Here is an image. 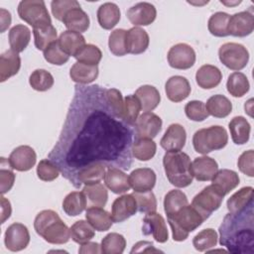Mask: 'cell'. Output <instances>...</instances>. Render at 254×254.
I'll list each match as a JSON object with an SVG mask.
<instances>
[{
  "label": "cell",
  "mask_w": 254,
  "mask_h": 254,
  "mask_svg": "<svg viewBox=\"0 0 254 254\" xmlns=\"http://www.w3.org/2000/svg\"><path fill=\"white\" fill-rule=\"evenodd\" d=\"M127 51L128 54H143L149 47L150 38L148 33L140 27H132L127 31Z\"/></svg>",
  "instance_id": "23"
},
{
  "label": "cell",
  "mask_w": 254,
  "mask_h": 254,
  "mask_svg": "<svg viewBox=\"0 0 254 254\" xmlns=\"http://www.w3.org/2000/svg\"><path fill=\"white\" fill-rule=\"evenodd\" d=\"M170 66L177 69L190 68L195 63V52L188 44L179 43L173 46L167 55Z\"/></svg>",
  "instance_id": "10"
},
{
  "label": "cell",
  "mask_w": 254,
  "mask_h": 254,
  "mask_svg": "<svg viewBox=\"0 0 254 254\" xmlns=\"http://www.w3.org/2000/svg\"><path fill=\"white\" fill-rule=\"evenodd\" d=\"M127 31L124 29H115L108 38V47L110 52L117 57H122L128 54L127 51Z\"/></svg>",
  "instance_id": "47"
},
{
  "label": "cell",
  "mask_w": 254,
  "mask_h": 254,
  "mask_svg": "<svg viewBox=\"0 0 254 254\" xmlns=\"http://www.w3.org/2000/svg\"><path fill=\"white\" fill-rule=\"evenodd\" d=\"M141 103L135 94H129L124 98V113L123 120L133 126L135 125L139 113L141 111Z\"/></svg>",
  "instance_id": "50"
},
{
  "label": "cell",
  "mask_w": 254,
  "mask_h": 254,
  "mask_svg": "<svg viewBox=\"0 0 254 254\" xmlns=\"http://www.w3.org/2000/svg\"><path fill=\"white\" fill-rule=\"evenodd\" d=\"M54 76L46 69H35L29 77L31 87L37 91H47L54 85Z\"/></svg>",
  "instance_id": "48"
},
{
  "label": "cell",
  "mask_w": 254,
  "mask_h": 254,
  "mask_svg": "<svg viewBox=\"0 0 254 254\" xmlns=\"http://www.w3.org/2000/svg\"><path fill=\"white\" fill-rule=\"evenodd\" d=\"M85 218L97 231H107L113 224L111 214L102 207H87Z\"/></svg>",
  "instance_id": "33"
},
{
  "label": "cell",
  "mask_w": 254,
  "mask_h": 254,
  "mask_svg": "<svg viewBox=\"0 0 254 254\" xmlns=\"http://www.w3.org/2000/svg\"><path fill=\"white\" fill-rule=\"evenodd\" d=\"M165 91L167 97L173 102H181L190 94L191 87L189 80L182 75L171 76L166 84Z\"/></svg>",
  "instance_id": "20"
},
{
  "label": "cell",
  "mask_w": 254,
  "mask_h": 254,
  "mask_svg": "<svg viewBox=\"0 0 254 254\" xmlns=\"http://www.w3.org/2000/svg\"><path fill=\"white\" fill-rule=\"evenodd\" d=\"M0 202H1V223H4L10 217L12 208H11L10 201L3 194H1Z\"/></svg>",
  "instance_id": "61"
},
{
  "label": "cell",
  "mask_w": 254,
  "mask_h": 254,
  "mask_svg": "<svg viewBox=\"0 0 254 254\" xmlns=\"http://www.w3.org/2000/svg\"><path fill=\"white\" fill-rule=\"evenodd\" d=\"M126 16L134 27L148 26L155 21L157 10L149 2H139L127 10Z\"/></svg>",
  "instance_id": "15"
},
{
  "label": "cell",
  "mask_w": 254,
  "mask_h": 254,
  "mask_svg": "<svg viewBox=\"0 0 254 254\" xmlns=\"http://www.w3.org/2000/svg\"><path fill=\"white\" fill-rule=\"evenodd\" d=\"M253 159H254V151L248 150L243 152L237 161V166L239 171L250 178L254 177Z\"/></svg>",
  "instance_id": "59"
},
{
  "label": "cell",
  "mask_w": 254,
  "mask_h": 254,
  "mask_svg": "<svg viewBox=\"0 0 254 254\" xmlns=\"http://www.w3.org/2000/svg\"><path fill=\"white\" fill-rule=\"evenodd\" d=\"M157 151V145L152 139L148 138H135L132 143L131 153L132 156L139 161L151 160Z\"/></svg>",
  "instance_id": "39"
},
{
  "label": "cell",
  "mask_w": 254,
  "mask_h": 254,
  "mask_svg": "<svg viewBox=\"0 0 254 254\" xmlns=\"http://www.w3.org/2000/svg\"><path fill=\"white\" fill-rule=\"evenodd\" d=\"M103 179L105 186L116 194L125 193L131 188L129 177L116 167H109L106 170Z\"/></svg>",
  "instance_id": "21"
},
{
  "label": "cell",
  "mask_w": 254,
  "mask_h": 254,
  "mask_svg": "<svg viewBox=\"0 0 254 254\" xmlns=\"http://www.w3.org/2000/svg\"><path fill=\"white\" fill-rule=\"evenodd\" d=\"M35 47L40 51H45L50 45L57 42L58 33L57 29L53 25H49L43 28L33 29Z\"/></svg>",
  "instance_id": "42"
},
{
  "label": "cell",
  "mask_w": 254,
  "mask_h": 254,
  "mask_svg": "<svg viewBox=\"0 0 254 254\" xmlns=\"http://www.w3.org/2000/svg\"><path fill=\"white\" fill-rule=\"evenodd\" d=\"M253 202L236 213L228 212L219 226V243L232 253L254 252Z\"/></svg>",
  "instance_id": "2"
},
{
  "label": "cell",
  "mask_w": 254,
  "mask_h": 254,
  "mask_svg": "<svg viewBox=\"0 0 254 254\" xmlns=\"http://www.w3.org/2000/svg\"><path fill=\"white\" fill-rule=\"evenodd\" d=\"M98 66L92 64H86L80 62H76L70 67L69 76L72 81L78 84H88L93 82L98 76Z\"/></svg>",
  "instance_id": "28"
},
{
  "label": "cell",
  "mask_w": 254,
  "mask_h": 254,
  "mask_svg": "<svg viewBox=\"0 0 254 254\" xmlns=\"http://www.w3.org/2000/svg\"><path fill=\"white\" fill-rule=\"evenodd\" d=\"M228 142V135L224 127L210 126L197 130L192 137V145L195 152L206 155L214 150L223 149Z\"/></svg>",
  "instance_id": "6"
},
{
  "label": "cell",
  "mask_w": 254,
  "mask_h": 254,
  "mask_svg": "<svg viewBox=\"0 0 254 254\" xmlns=\"http://www.w3.org/2000/svg\"><path fill=\"white\" fill-rule=\"evenodd\" d=\"M44 58L48 63L56 65H63L69 59V57L61 49L58 41L50 45L44 51Z\"/></svg>",
  "instance_id": "56"
},
{
  "label": "cell",
  "mask_w": 254,
  "mask_h": 254,
  "mask_svg": "<svg viewBox=\"0 0 254 254\" xmlns=\"http://www.w3.org/2000/svg\"><path fill=\"white\" fill-rule=\"evenodd\" d=\"M217 171V162L207 156L197 157L191 163V172L193 178H195L199 182L211 181Z\"/></svg>",
  "instance_id": "22"
},
{
  "label": "cell",
  "mask_w": 254,
  "mask_h": 254,
  "mask_svg": "<svg viewBox=\"0 0 254 254\" xmlns=\"http://www.w3.org/2000/svg\"><path fill=\"white\" fill-rule=\"evenodd\" d=\"M229 14L225 12H216L210 16L207 23L208 31L211 35L215 37H227L228 33V23Z\"/></svg>",
  "instance_id": "44"
},
{
  "label": "cell",
  "mask_w": 254,
  "mask_h": 254,
  "mask_svg": "<svg viewBox=\"0 0 254 254\" xmlns=\"http://www.w3.org/2000/svg\"><path fill=\"white\" fill-rule=\"evenodd\" d=\"M163 121L162 119L155 113L151 111L144 112L141 114L136 123V136L135 138H155L162 129Z\"/></svg>",
  "instance_id": "13"
},
{
  "label": "cell",
  "mask_w": 254,
  "mask_h": 254,
  "mask_svg": "<svg viewBox=\"0 0 254 254\" xmlns=\"http://www.w3.org/2000/svg\"><path fill=\"white\" fill-rule=\"evenodd\" d=\"M63 23L68 31H73L81 34L87 31L90 21L88 15L80 7H77L71 9L65 14Z\"/></svg>",
  "instance_id": "29"
},
{
  "label": "cell",
  "mask_w": 254,
  "mask_h": 254,
  "mask_svg": "<svg viewBox=\"0 0 254 254\" xmlns=\"http://www.w3.org/2000/svg\"><path fill=\"white\" fill-rule=\"evenodd\" d=\"M188 203L189 200L184 191L180 190H172L167 192L164 197V210L168 216Z\"/></svg>",
  "instance_id": "46"
},
{
  "label": "cell",
  "mask_w": 254,
  "mask_h": 254,
  "mask_svg": "<svg viewBox=\"0 0 254 254\" xmlns=\"http://www.w3.org/2000/svg\"><path fill=\"white\" fill-rule=\"evenodd\" d=\"M95 235L94 228L85 220H77L70 227V237L77 244L90 241Z\"/></svg>",
  "instance_id": "45"
},
{
  "label": "cell",
  "mask_w": 254,
  "mask_h": 254,
  "mask_svg": "<svg viewBox=\"0 0 254 254\" xmlns=\"http://www.w3.org/2000/svg\"><path fill=\"white\" fill-rule=\"evenodd\" d=\"M74 58L77 60V62L86 64L98 65L102 59V53L97 46L92 44H85L74 56Z\"/></svg>",
  "instance_id": "51"
},
{
  "label": "cell",
  "mask_w": 254,
  "mask_h": 254,
  "mask_svg": "<svg viewBox=\"0 0 254 254\" xmlns=\"http://www.w3.org/2000/svg\"><path fill=\"white\" fill-rule=\"evenodd\" d=\"M58 43L68 57H74L85 45V39L80 33L67 30L60 35Z\"/></svg>",
  "instance_id": "30"
},
{
  "label": "cell",
  "mask_w": 254,
  "mask_h": 254,
  "mask_svg": "<svg viewBox=\"0 0 254 254\" xmlns=\"http://www.w3.org/2000/svg\"><path fill=\"white\" fill-rule=\"evenodd\" d=\"M142 233L146 236L152 235L159 243H165L169 239V232L164 217L156 212H148L143 218Z\"/></svg>",
  "instance_id": "11"
},
{
  "label": "cell",
  "mask_w": 254,
  "mask_h": 254,
  "mask_svg": "<svg viewBox=\"0 0 254 254\" xmlns=\"http://www.w3.org/2000/svg\"><path fill=\"white\" fill-rule=\"evenodd\" d=\"M105 167L106 166L102 163H95L79 171L76 177L75 188H79L81 184L91 185L100 183L106 172Z\"/></svg>",
  "instance_id": "35"
},
{
  "label": "cell",
  "mask_w": 254,
  "mask_h": 254,
  "mask_svg": "<svg viewBox=\"0 0 254 254\" xmlns=\"http://www.w3.org/2000/svg\"><path fill=\"white\" fill-rule=\"evenodd\" d=\"M163 165L168 181L177 188L189 187L193 180L191 162L188 154L182 151H167Z\"/></svg>",
  "instance_id": "4"
},
{
  "label": "cell",
  "mask_w": 254,
  "mask_h": 254,
  "mask_svg": "<svg viewBox=\"0 0 254 254\" xmlns=\"http://www.w3.org/2000/svg\"><path fill=\"white\" fill-rule=\"evenodd\" d=\"M137 202V208L140 212L148 213L157 210V199L152 190L143 192H133Z\"/></svg>",
  "instance_id": "53"
},
{
  "label": "cell",
  "mask_w": 254,
  "mask_h": 254,
  "mask_svg": "<svg viewBox=\"0 0 254 254\" xmlns=\"http://www.w3.org/2000/svg\"><path fill=\"white\" fill-rule=\"evenodd\" d=\"M81 191L85 196L86 206L88 207H103L107 202L108 192L101 183L84 185Z\"/></svg>",
  "instance_id": "31"
},
{
  "label": "cell",
  "mask_w": 254,
  "mask_h": 254,
  "mask_svg": "<svg viewBox=\"0 0 254 254\" xmlns=\"http://www.w3.org/2000/svg\"><path fill=\"white\" fill-rule=\"evenodd\" d=\"M131 253H158L163 252L159 249H156L152 242L149 241H139L133 245V248L130 251Z\"/></svg>",
  "instance_id": "60"
},
{
  "label": "cell",
  "mask_w": 254,
  "mask_h": 254,
  "mask_svg": "<svg viewBox=\"0 0 254 254\" xmlns=\"http://www.w3.org/2000/svg\"><path fill=\"white\" fill-rule=\"evenodd\" d=\"M135 95L139 99L141 107L145 112L154 110L161 101V95L159 90L155 86L149 84L140 86L136 90Z\"/></svg>",
  "instance_id": "36"
},
{
  "label": "cell",
  "mask_w": 254,
  "mask_h": 254,
  "mask_svg": "<svg viewBox=\"0 0 254 254\" xmlns=\"http://www.w3.org/2000/svg\"><path fill=\"white\" fill-rule=\"evenodd\" d=\"M96 15L98 24L104 30H111L114 28L121 18L119 7L112 2H106L100 5Z\"/></svg>",
  "instance_id": "27"
},
{
  "label": "cell",
  "mask_w": 254,
  "mask_h": 254,
  "mask_svg": "<svg viewBox=\"0 0 254 254\" xmlns=\"http://www.w3.org/2000/svg\"><path fill=\"white\" fill-rule=\"evenodd\" d=\"M8 39L11 50L16 53H21L28 47L30 43L31 31L25 25H15L9 31Z\"/></svg>",
  "instance_id": "34"
},
{
  "label": "cell",
  "mask_w": 254,
  "mask_h": 254,
  "mask_svg": "<svg viewBox=\"0 0 254 254\" xmlns=\"http://www.w3.org/2000/svg\"><path fill=\"white\" fill-rule=\"evenodd\" d=\"M4 243L8 250L17 252L25 249L30 243V233L26 225L15 222L6 229Z\"/></svg>",
  "instance_id": "12"
},
{
  "label": "cell",
  "mask_w": 254,
  "mask_h": 254,
  "mask_svg": "<svg viewBox=\"0 0 254 254\" xmlns=\"http://www.w3.org/2000/svg\"><path fill=\"white\" fill-rule=\"evenodd\" d=\"M253 188L244 187L233 193L226 202L227 209L230 213H236L247 207L253 202Z\"/></svg>",
  "instance_id": "37"
},
{
  "label": "cell",
  "mask_w": 254,
  "mask_h": 254,
  "mask_svg": "<svg viewBox=\"0 0 254 254\" xmlns=\"http://www.w3.org/2000/svg\"><path fill=\"white\" fill-rule=\"evenodd\" d=\"M36 161V152L28 145H22L15 148L8 158V162L12 169L19 172H27L31 170L35 166Z\"/></svg>",
  "instance_id": "14"
},
{
  "label": "cell",
  "mask_w": 254,
  "mask_h": 254,
  "mask_svg": "<svg viewBox=\"0 0 254 254\" xmlns=\"http://www.w3.org/2000/svg\"><path fill=\"white\" fill-rule=\"evenodd\" d=\"M77 7H80V5L76 0H54L51 3L53 16L62 22L68 11Z\"/></svg>",
  "instance_id": "58"
},
{
  "label": "cell",
  "mask_w": 254,
  "mask_h": 254,
  "mask_svg": "<svg viewBox=\"0 0 254 254\" xmlns=\"http://www.w3.org/2000/svg\"><path fill=\"white\" fill-rule=\"evenodd\" d=\"M34 228L38 235L51 244H64L70 238V228L52 209H45L37 214Z\"/></svg>",
  "instance_id": "3"
},
{
  "label": "cell",
  "mask_w": 254,
  "mask_h": 254,
  "mask_svg": "<svg viewBox=\"0 0 254 254\" xmlns=\"http://www.w3.org/2000/svg\"><path fill=\"white\" fill-rule=\"evenodd\" d=\"M156 174L150 168H138L131 172L129 183L134 192L152 190L156 185Z\"/></svg>",
  "instance_id": "19"
},
{
  "label": "cell",
  "mask_w": 254,
  "mask_h": 254,
  "mask_svg": "<svg viewBox=\"0 0 254 254\" xmlns=\"http://www.w3.org/2000/svg\"><path fill=\"white\" fill-rule=\"evenodd\" d=\"M187 141V132L184 126L178 123L171 124L160 141V145L166 151H181Z\"/></svg>",
  "instance_id": "18"
},
{
  "label": "cell",
  "mask_w": 254,
  "mask_h": 254,
  "mask_svg": "<svg viewBox=\"0 0 254 254\" xmlns=\"http://www.w3.org/2000/svg\"><path fill=\"white\" fill-rule=\"evenodd\" d=\"M105 98L114 114L123 119L124 99L122 93L116 88H108L105 90Z\"/></svg>",
  "instance_id": "57"
},
{
  "label": "cell",
  "mask_w": 254,
  "mask_h": 254,
  "mask_svg": "<svg viewBox=\"0 0 254 254\" xmlns=\"http://www.w3.org/2000/svg\"><path fill=\"white\" fill-rule=\"evenodd\" d=\"M185 113L190 120L196 122L203 121L209 116L205 104L199 100L189 101L185 106Z\"/></svg>",
  "instance_id": "55"
},
{
  "label": "cell",
  "mask_w": 254,
  "mask_h": 254,
  "mask_svg": "<svg viewBox=\"0 0 254 254\" xmlns=\"http://www.w3.org/2000/svg\"><path fill=\"white\" fill-rule=\"evenodd\" d=\"M11 14L9 11L5 10L4 8L0 9V23H1V33H4L6 31V29H8V27L11 24Z\"/></svg>",
  "instance_id": "63"
},
{
  "label": "cell",
  "mask_w": 254,
  "mask_h": 254,
  "mask_svg": "<svg viewBox=\"0 0 254 254\" xmlns=\"http://www.w3.org/2000/svg\"><path fill=\"white\" fill-rule=\"evenodd\" d=\"M219 61L232 70H241L249 61L248 50L238 43H225L218 50Z\"/></svg>",
  "instance_id": "8"
},
{
  "label": "cell",
  "mask_w": 254,
  "mask_h": 254,
  "mask_svg": "<svg viewBox=\"0 0 254 254\" xmlns=\"http://www.w3.org/2000/svg\"><path fill=\"white\" fill-rule=\"evenodd\" d=\"M172 229L174 241H185L189 234L194 231L205 220L202 215L191 205L186 204L175 213L167 216Z\"/></svg>",
  "instance_id": "5"
},
{
  "label": "cell",
  "mask_w": 254,
  "mask_h": 254,
  "mask_svg": "<svg viewBox=\"0 0 254 254\" xmlns=\"http://www.w3.org/2000/svg\"><path fill=\"white\" fill-rule=\"evenodd\" d=\"M217 233L212 228H206L199 231L192 239V245L199 252L207 251L217 244Z\"/></svg>",
  "instance_id": "49"
},
{
  "label": "cell",
  "mask_w": 254,
  "mask_h": 254,
  "mask_svg": "<svg viewBox=\"0 0 254 254\" xmlns=\"http://www.w3.org/2000/svg\"><path fill=\"white\" fill-rule=\"evenodd\" d=\"M212 184L222 195H226L234 190L240 183L239 176L236 172L228 169H221L216 172L212 178Z\"/></svg>",
  "instance_id": "26"
},
{
  "label": "cell",
  "mask_w": 254,
  "mask_h": 254,
  "mask_svg": "<svg viewBox=\"0 0 254 254\" xmlns=\"http://www.w3.org/2000/svg\"><path fill=\"white\" fill-rule=\"evenodd\" d=\"M21 67V58L18 53L7 50L0 56V81L4 82L18 73Z\"/></svg>",
  "instance_id": "25"
},
{
  "label": "cell",
  "mask_w": 254,
  "mask_h": 254,
  "mask_svg": "<svg viewBox=\"0 0 254 254\" xmlns=\"http://www.w3.org/2000/svg\"><path fill=\"white\" fill-rule=\"evenodd\" d=\"M19 17L31 25L33 29L52 25V19L43 0H23L19 3Z\"/></svg>",
  "instance_id": "7"
},
{
  "label": "cell",
  "mask_w": 254,
  "mask_h": 254,
  "mask_svg": "<svg viewBox=\"0 0 254 254\" xmlns=\"http://www.w3.org/2000/svg\"><path fill=\"white\" fill-rule=\"evenodd\" d=\"M0 183L1 194L8 192L15 183V174L13 173L8 160L4 157L1 158L0 162Z\"/></svg>",
  "instance_id": "52"
},
{
  "label": "cell",
  "mask_w": 254,
  "mask_h": 254,
  "mask_svg": "<svg viewBox=\"0 0 254 254\" xmlns=\"http://www.w3.org/2000/svg\"><path fill=\"white\" fill-rule=\"evenodd\" d=\"M205 107L208 114L216 118H224L232 111V103L222 94H215L209 97L206 101Z\"/></svg>",
  "instance_id": "38"
},
{
  "label": "cell",
  "mask_w": 254,
  "mask_h": 254,
  "mask_svg": "<svg viewBox=\"0 0 254 254\" xmlns=\"http://www.w3.org/2000/svg\"><path fill=\"white\" fill-rule=\"evenodd\" d=\"M105 90L99 85L75 86L59 140L49 154L74 187L78 172L89 165L114 164L128 170L132 164V126L114 114Z\"/></svg>",
  "instance_id": "1"
},
{
  "label": "cell",
  "mask_w": 254,
  "mask_h": 254,
  "mask_svg": "<svg viewBox=\"0 0 254 254\" xmlns=\"http://www.w3.org/2000/svg\"><path fill=\"white\" fill-rule=\"evenodd\" d=\"M100 245L96 242H86L81 244L80 248L78 249V253L86 254V253H100Z\"/></svg>",
  "instance_id": "62"
},
{
  "label": "cell",
  "mask_w": 254,
  "mask_h": 254,
  "mask_svg": "<svg viewBox=\"0 0 254 254\" xmlns=\"http://www.w3.org/2000/svg\"><path fill=\"white\" fill-rule=\"evenodd\" d=\"M137 202L133 193L123 194L117 197L111 206V217L113 222H123L137 212Z\"/></svg>",
  "instance_id": "16"
},
{
  "label": "cell",
  "mask_w": 254,
  "mask_h": 254,
  "mask_svg": "<svg viewBox=\"0 0 254 254\" xmlns=\"http://www.w3.org/2000/svg\"><path fill=\"white\" fill-rule=\"evenodd\" d=\"M228 128L230 131L231 139L233 143H235L236 145H243L249 141L251 125L249 124L245 117H233L228 124Z\"/></svg>",
  "instance_id": "32"
},
{
  "label": "cell",
  "mask_w": 254,
  "mask_h": 254,
  "mask_svg": "<svg viewBox=\"0 0 254 254\" xmlns=\"http://www.w3.org/2000/svg\"><path fill=\"white\" fill-rule=\"evenodd\" d=\"M226 87L227 91L232 96L242 97L249 91L250 83L247 76L244 73L240 71H235L228 76Z\"/></svg>",
  "instance_id": "41"
},
{
  "label": "cell",
  "mask_w": 254,
  "mask_h": 254,
  "mask_svg": "<svg viewBox=\"0 0 254 254\" xmlns=\"http://www.w3.org/2000/svg\"><path fill=\"white\" fill-rule=\"evenodd\" d=\"M223 197L224 195H222L213 185H209L194 195L191 205L206 220L213 211L220 207Z\"/></svg>",
  "instance_id": "9"
},
{
  "label": "cell",
  "mask_w": 254,
  "mask_h": 254,
  "mask_svg": "<svg viewBox=\"0 0 254 254\" xmlns=\"http://www.w3.org/2000/svg\"><path fill=\"white\" fill-rule=\"evenodd\" d=\"M85 207L86 200L82 191H71L64 198L63 209L69 216L79 215Z\"/></svg>",
  "instance_id": "40"
},
{
  "label": "cell",
  "mask_w": 254,
  "mask_h": 254,
  "mask_svg": "<svg viewBox=\"0 0 254 254\" xmlns=\"http://www.w3.org/2000/svg\"><path fill=\"white\" fill-rule=\"evenodd\" d=\"M126 240L123 235L111 232L101 240L100 249L103 254H121L125 250Z\"/></svg>",
  "instance_id": "43"
},
{
  "label": "cell",
  "mask_w": 254,
  "mask_h": 254,
  "mask_svg": "<svg viewBox=\"0 0 254 254\" xmlns=\"http://www.w3.org/2000/svg\"><path fill=\"white\" fill-rule=\"evenodd\" d=\"M254 30V16L249 11H242L230 16L228 33L234 37L249 36Z\"/></svg>",
  "instance_id": "17"
},
{
  "label": "cell",
  "mask_w": 254,
  "mask_h": 254,
  "mask_svg": "<svg viewBox=\"0 0 254 254\" xmlns=\"http://www.w3.org/2000/svg\"><path fill=\"white\" fill-rule=\"evenodd\" d=\"M222 79L220 69L212 64L201 65L195 73V81L199 87L203 89H211L216 87Z\"/></svg>",
  "instance_id": "24"
},
{
  "label": "cell",
  "mask_w": 254,
  "mask_h": 254,
  "mask_svg": "<svg viewBox=\"0 0 254 254\" xmlns=\"http://www.w3.org/2000/svg\"><path fill=\"white\" fill-rule=\"evenodd\" d=\"M60 175L58 166L50 159L41 160L37 166V176L41 181L52 182Z\"/></svg>",
  "instance_id": "54"
}]
</instances>
